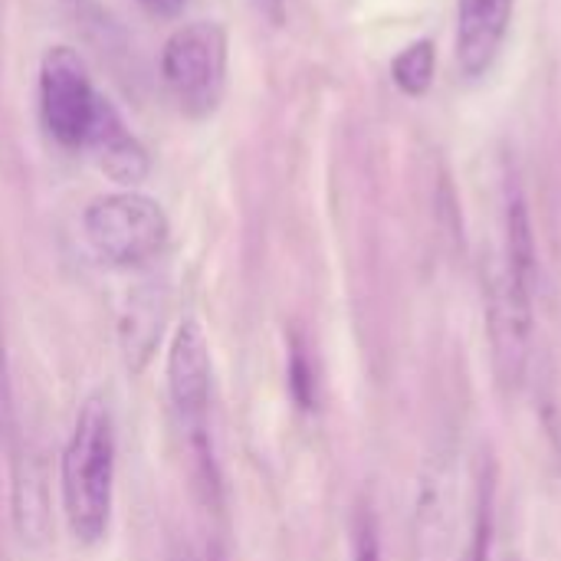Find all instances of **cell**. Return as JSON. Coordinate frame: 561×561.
<instances>
[{"label":"cell","mask_w":561,"mask_h":561,"mask_svg":"<svg viewBox=\"0 0 561 561\" xmlns=\"http://www.w3.org/2000/svg\"><path fill=\"white\" fill-rule=\"evenodd\" d=\"M62 513L79 546H99L112 523L115 417L105 394H89L62 450Z\"/></svg>","instance_id":"cell-1"},{"label":"cell","mask_w":561,"mask_h":561,"mask_svg":"<svg viewBox=\"0 0 561 561\" xmlns=\"http://www.w3.org/2000/svg\"><path fill=\"white\" fill-rule=\"evenodd\" d=\"M210 345L197 319H184L171 339L168 352V398L181 421V431L187 434L194 463L201 470V483L217 496V467H214V447H210Z\"/></svg>","instance_id":"cell-2"},{"label":"cell","mask_w":561,"mask_h":561,"mask_svg":"<svg viewBox=\"0 0 561 561\" xmlns=\"http://www.w3.org/2000/svg\"><path fill=\"white\" fill-rule=\"evenodd\" d=\"M85 240L105 266H141L154 260L168 243V214L158 201L122 191L99 197L82 217Z\"/></svg>","instance_id":"cell-3"},{"label":"cell","mask_w":561,"mask_h":561,"mask_svg":"<svg viewBox=\"0 0 561 561\" xmlns=\"http://www.w3.org/2000/svg\"><path fill=\"white\" fill-rule=\"evenodd\" d=\"M161 72H164L171 95L178 99V105L187 115H194V118L210 115L220 105L224 85H227V33H224V26L210 23V20L178 26L164 43Z\"/></svg>","instance_id":"cell-4"},{"label":"cell","mask_w":561,"mask_h":561,"mask_svg":"<svg viewBox=\"0 0 561 561\" xmlns=\"http://www.w3.org/2000/svg\"><path fill=\"white\" fill-rule=\"evenodd\" d=\"M486 329L493 345V365L506 388H516L526 375L529 339H533V289L536 279L516 270L503 253H493L486 263Z\"/></svg>","instance_id":"cell-5"},{"label":"cell","mask_w":561,"mask_h":561,"mask_svg":"<svg viewBox=\"0 0 561 561\" xmlns=\"http://www.w3.org/2000/svg\"><path fill=\"white\" fill-rule=\"evenodd\" d=\"M99 105L102 95L95 92L79 53L69 46H53L39 66V112L49 135L62 148H82Z\"/></svg>","instance_id":"cell-6"},{"label":"cell","mask_w":561,"mask_h":561,"mask_svg":"<svg viewBox=\"0 0 561 561\" xmlns=\"http://www.w3.org/2000/svg\"><path fill=\"white\" fill-rule=\"evenodd\" d=\"M460 523V467L454 450H437L421 477L417 493V556L421 561H447L457 542Z\"/></svg>","instance_id":"cell-7"},{"label":"cell","mask_w":561,"mask_h":561,"mask_svg":"<svg viewBox=\"0 0 561 561\" xmlns=\"http://www.w3.org/2000/svg\"><path fill=\"white\" fill-rule=\"evenodd\" d=\"M10 519L23 549H43L49 542V480L43 457L33 447L13 444L10 460Z\"/></svg>","instance_id":"cell-8"},{"label":"cell","mask_w":561,"mask_h":561,"mask_svg":"<svg viewBox=\"0 0 561 561\" xmlns=\"http://www.w3.org/2000/svg\"><path fill=\"white\" fill-rule=\"evenodd\" d=\"M516 0H457V66L477 79L483 76L510 33Z\"/></svg>","instance_id":"cell-9"},{"label":"cell","mask_w":561,"mask_h":561,"mask_svg":"<svg viewBox=\"0 0 561 561\" xmlns=\"http://www.w3.org/2000/svg\"><path fill=\"white\" fill-rule=\"evenodd\" d=\"M82 151H89V158L99 164V171L105 178H112L122 187H135L148 178V151L141 148V141L128 131V125L122 122V115L115 112V105L108 99H102L99 115L85 135Z\"/></svg>","instance_id":"cell-10"},{"label":"cell","mask_w":561,"mask_h":561,"mask_svg":"<svg viewBox=\"0 0 561 561\" xmlns=\"http://www.w3.org/2000/svg\"><path fill=\"white\" fill-rule=\"evenodd\" d=\"M164 319H168V299L158 286H141L128 293L125 312L118 319V348L131 375H141L154 358V348L164 332Z\"/></svg>","instance_id":"cell-11"},{"label":"cell","mask_w":561,"mask_h":561,"mask_svg":"<svg viewBox=\"0 0 561 561\" xmlns=\"http://www.w3.org/2000/svg\"><path fill=\"white\" fill-rule=\"evenodd\" d=\"M437 46L434 39H417L391 59V79L404 95H424L434 82Z\"/></svg>","instance_id":"cell-12"},{"label":"cell","mask_w":561,"mask_h":561,"mask_svg":"<svg viewBox=\"0 0 561 561\" xmlns=\"http://www.w3.org/2000/svg\"><path fill=\"white\" fill-rule=\"evenodd\" d=\"M289 391H293L299 408H306V411L316 408V375H312L309 355L299 342L289 352Z\"/></svg>","instance_id":"cell-13"},{"label":"cell","mask_w":561,"mask_h":561,"mask_svg":"<svg viewBox=\"0 0 561 561\" xmlns=\"http://www.w3.org/2000/svg\"><path fill=\"white\" fill-rule=\"evenodd\" d=\"M16 444V401H13V381H10V362L0 339V447Z\"/></svg>","instance_id":"cell-14"},{"label":"cell","mask_w":561,"mask_h":561,"mask_svg":"<svg viewBox=\"0 0 561 561\" xmlns=\"http://www.w3.org/2000/svg\"><path fill=\"white\" fill-rule=\"evenodd\" d=\"M355 561H378V542H375V526L368 516L358 523V539H355Z\"/></svg>","instance_id":"cell-15"},{"label":"cell","mask_w":561,"mask_h":561,"mask_svg":"<svg viewBox=\"0 0 561 561\" xmlns=\"http://www.w3.org/2000/svg\"><path fill=\"white\" fill-rule=\"evenodd\" d=\"M148 13H154V16H178L181 10H184V3L187 0H138Z\"/></svg>","instance_id":"cell-16"},{"label":"cell","mask_w":561,"mask_h":561,"mask_svg":"<svg viewBox=\"0 0 561 561\" xmlns=\"http://www.w3.org/2000/svg\"><path fill=\"white\" fill-rule=\"evenodd\" d=\"M260 7H263V10H270L273 16H279V13H283V0H260Z\"/></svg>","instance_id":"cell-17"},{"label":"cell","mask_w":561,"mask_h":561,"mask_svg":"<svg viewBox=\"0 0 561 561\" xmlns=\"http://www.w3.org/2000/svg\"><path fill=\"white\" fill-rule=\"evenodd\" d=\"M174 561H204V559H197L191 549H184V552H178V556H174Z\"/></svg>","instance_id":"cell-18"},{"label":"cell","mask_w":561,"mask_h":561,"mask_svg":"<svg viewBox=\"0 0 561 561\" xmlns=\"http://www.w3.org/2000/svg\"><path fill=\"white\" fill-rule=\"evenodd\" d=\"M204 561H224V559H220V552H207V559Z\"/></svg>","instance_id":"cell-19"}]
</instances>
